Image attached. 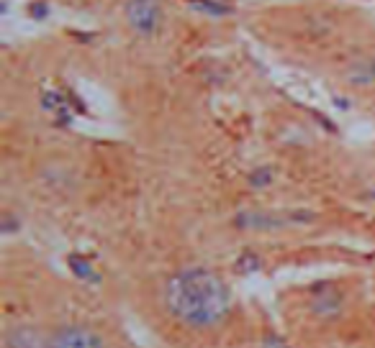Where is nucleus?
I'll use <instances>...</instances> for the list:
<instances>
[{
  "label": "nucleus",
  "instance_id": "obj_1",
  "mask_svg": "<svg viewBox=\"0 0 375 348\" xmlns=\"http://www.w3.org/2000/svg\"><path fill=\"white\" fill-rule=\"evenodd\" d=\"M167 310L191 328H209L229 313V289L206 269L177 272L165 289Z\"/></svg>",
  "mask_w": 375,
  "mask_h": 348
},
{
  "label": "nucleus",
  "instance_id": "obj_3",
  "mask_svg": "<svg viewBox=\"0 0 375 348\" xmlns=\"http://www.w3.org/2000/svg\"><path fill=\"white\" fill-rule=\"evenodd\" d=\"M44 348H106L98 333H93L90 328L83 325H70L57 331L52 338L46 340Z\"/></svg>",
  "mask_w": 375,
  "mask_h": 348
},
{
  "label": "nucleus",
  "instance_id": "obj_4",
  "mask_svg": "<svg viewBox=\"0 0 375 348\" xmlns=\"http://www.w3.org/2000/svg\"><path fill=\"white\" fill-rule=\"evenodd\" d=\"M363 64H367V59H365V62H355V67L360 70ZM367 80H373V77H367V70H363V82H367Z\"/></svg>",
  "mask_w": 375,
  "mask_h": 348
},
{
  "label": "nucleus",
  "instance_id": "obj_2",
  "mask_svg": "<svg viewBox=\"0 0 375 348\" xmlns=\"http://www.w3.org/2000/svg\"><path fill=\"white\" fill-rule=\"evenodd\" d=\"M124 16L131 31H137L139 36H152L162 28V6L160 0H126L124 6Z\"/></svg>",
  "mask_w": 375,
  "mask_h": 348
}]
</instances>
